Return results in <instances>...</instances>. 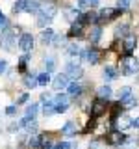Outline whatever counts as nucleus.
Masks as SVG:
<instances>
[{
	"mask_svg": "<svg viewBox=\"0 0 139 149\" xmlns=\"http://www.w3.org/2000/svg\"><path fill=\"white\" fill-rule=\"evenodd\" d=\"M4 24H6V19H4V15H2V11H0V28H2Z\"/></svg>",
	"mask_w": 139,
	"mask_h": 149,
	"instance_id": "obj_38",
	"label": "nucleus"
},
{
	"mask_svg": "<svg viewBox=\"0 0 139 149\" xmlns=\"http://www.w3.org/2000/svg\"><path fill=\"white\" fill-rule=\"evenodd\" d=\"M91 149H98V147H91Z\"/></svg>",
	"mask_w": 139,
	"mask_h": 149,
	"instance_id": "obj_40",
	"label": "nucleus"
},
{
	"mask_svg": "<svg viewBox=\"0 0 139 149\" xmlns=\"http://www.w3.org/2000/svg\"><path fill=\"white\" fill-rule=\"evenodd\" d=\"M32 47H34V37H32V34H22L19 37V49L22 52H30Z\"/></svg>",
	"mask_w": 139,
	"mask_h": 149,
	"instance_id": "obj_5",
	"label": "nucleus"
},
{
	"mask_svg": "<svg viewBox=\"0 0 139 149\" xmlns=\"http://www.w3.org/2000/svg\"><path fill=\"white\" fill-rule=\"evenodd\" d=\"M117 127L119 130H124V129H128V127H132V121H130V118H117Z\"/></svg>",
	"mask_w": 139,
	"mask_h": 149,
	"instance_id": "obj_18",
	"label": "nucleus"
},
{
	"mask_svg": "<svg viewBox=\"0 0 139 149\" xmlns=\"http://www.w3.org/2000/svg\"><path fill=\"white\" fill-rule=\"evenodd\" d=\"M28 101V93H22L21 97H19V104H22V102H26Z\"/></svg>",
	"mask_w": 139,
	"mask_h": 149,
	"instance_id": "obj_36",
	"label": "nucleus"
},
{
	"mask_svg": "<svg viewBox=\"0 0 139 149\" xmlns=\"http://www.w3.org/2000/svg\"><path fill=\"white\" fill-rule=\"evenodd\" d=\"M45 67H46V71H52V69L56 67V60H54V56H48V58H45Z\"/></svg>",
	"mask_w": 139,
	"mask_h": 149,
	"instance_id": "obj_25",
	"label": "nucleus"
},
{
	"mask_svg": "<svg viewBox=\"0 0 139 149\" xmlns=\"http://www.w3.org/2000/svg\"><path fill=\"white\" fill-rule=\"evenodd\" d=\"M4 69H6V62H4V60H0V74H2Z\"/></svg>",
	"mask_w": 139,
	"mask_h": 149,
	"instance_id": "obj_39",
	"label": "nucleus"
},
{
	"mask_svg": "<svg viewBox=\"0 0 139 149\" xmlns=\"http://www.w3.org/2000/svg\"><path fill=\"white\" fill-rule=\"evenodd\" d=\"M24 84H26V88H35L39 82H37V78H34V77H26L24 78Z\"/></svg>",
	"mask_w": 139,
	"mask_h": 149,
	"instance_id": "obj_30",
	"label": "nucleus"
},
{
	"mask_svg": "<svg viewBox=\"0 0 139 149\" xmlns=\"http://www.w3.org/2000/svg\"><path fill=\"white\" fill-rule=\"evenodd\" d=\"M52 86H54V90H65V88L69 86V74L67 73H65V74H58V77L54 78Z\"/></svg>",
	"mask_w": 139,
	"mask_h": 149,
	"instance_id": "obj_9",
	"label": "nucleus"
},
{
	"mask_svg": "<svg viewBox=\"0 0 139 149\" xmlns=\"http://www.w3.org/2000/svg\"><path fill=\"white\" fill-rule=\"evenodd\" d=\"M100 34H102V30H100L98 26L91 28V32H89V39H91V43H96V41L100 39Z\"/></svg>",
	"mask_w": 139,
	"mask_h": 149,
	"instance_id": "obj_19",
	"label": "nucleus"
},
{
	"mask_svg": "<svg viewBox=\"0 0 139 149\" xmlns=\"http://www.w3.org/2000/svg\"><path fill=\"white\" fill-rule=\"evenodd\" d=\"M52 101H54L56 110H58L59 114H61V112H65V110L69 108V97H67V95H61V93H59V95H56Z\"/></svg>",
	"mask_w": 139,
	"mask_h": 149,
	"instance_id": "obj_7",
	"label": "nucleus"
},
{
	"mask_svg": "<svg viewBox=\"0 0 139 149\" xmlns=\"http://www.w3.org/2000/svg\"><path fill=\"white\" fill-rule=\"evenodd\" d=\"M67 52L72 54V56H78L82 50H80V47H78V45H69V47H67Z\"/></svg>",
	"mask_w": 139,
	"mask_h": 149,
	"instance_id": "obj_31",
	"label": "nucleus"
},
{
	"mask_svg": "<svg viewBox=\"0 0 139 149\" xmlns=\"http://www.w3.org/2000/svg\"><path fill=\"white\" fill-rule=\"evenodd\" d=\"M28 0H17L15 4H13V11L15 13H21V11H28Z\"/></svg>",
	"mask_w": 139,
	"mask_h": 149,
	"instance_id": "obj_14",
	"label": "nucleus"
},
{
	"mask_svg": "<svg viewBox=\"0 0 139 149\" xmlns=\"http://www.w3.org/2000/svg\"><path fill=\"white\" fill-rule=\"evenodd\" d=\"M63 134L65 136H74L76 134V123L74 121H67L65 127H63Z\"/></svg>",
	"mask_w": 139,
	"mask_h": 149,
	"instance_id": "obj_13",
	"label": "nucleus"
},
{
	"mask_svg": "<svg viewBox=\"0 0 139 149\" xmlns=\"http://www.w3.org/2000/svg\"><path fill=\"white\" fill-rule=\"evenodd\" d=\"M139 69V63L136 58H132V56H124L122 58V63H120V71L124 74H136Z\"/></svg>",
	"mask_w": 139,
	"mask_h": 149,
	"instance_id": "obj_1",
	"label": "nucleus"
},
{
	"mask_svg": "<svg viewBox=\"0 0 139 149\" xmlns=\"http://www.w3.org/2000/svg\"><path fill=\"white\" fill-rule=\"evenodd\" d=\"M67 74L71 78H74V80H76V78H80L82 74H83V69L78 65V60H76V62H71V63L67 65Z\"/></svg>",
	"mask_w": 139,
	"mask_h": 149,
	"instance_id": "obj_8",
	"label": "nucleus"
},
{
	"mask_svg": "<svg viewBox=\"0 0 139 149\" xmlns=\"http://www.w3.org/2000/svg\"><path fill=\"white\" fill-rule=\"evenodd\" d=\"M104 80H115L117 78V71H115V67H104Z\"/></svg>",
	"mask_w": 139,
	"mask_h": 149,
	"instance_id": "obj_17",
	"label": "nucleus"
},
{
	"mask_svg": "<svg viewBox=\"0 0 139 149\" xmlns=\"http://www.w3.org/2000/svg\"><path fill=\"white\" fill-rule=\"evenodd\" d=\"M120 104H122V108H132V106H136V99L132 95H128L124 99H120Z\"/></svg>",
	"mask_w": 139,
	"mask_h": 149,
	"instance_id": "obj_22",
	"label": "nucleus"
},
{
	"mask_svg": "<svg viewBox=\"0 0 139 149\" xmlns=\"http://www.w3.org/2000/svg\"><path fill=\"white\" fill-rule=\"evenodd\" d=\"M83 56H85V60H87L89 63H93V65L98 63V60H100V52H98L96 49H89L87 52H83Z\"/></svg>",
	"mask_w": 139,
	"mask_h": 149,
	"instance_id": "obj_12",
	"label": "nucleus"
},
{
	"mask_svg": "<svg viewBox=\"0 0 139 149\" xmlns=\"http://www.w3.org/2000/svg\"><path fill=\"white\" fill-rule=\"evenodd\" d=\"M98 97H102V99H108V97H111V88L109 86L98 88Z\"/></svg>",
	"mask_w": 139,
	"mask_h": 149,
	"instance_id": "obj_24",
	"label": "nucleus"
},
{
	"mask_svg": "<svg viewBox=\"0 0 139 149\" xmlns=\"http://www.w3.org/2000/svg\"><path fill=\"white\" fill-rule=\"evenodd\" d=\"M128 34H130V32H128V24H119L117 30H115V36H117V37H126Z\"/></svg>",
	"mask_w": 139,
	"mask_h": 149,
	"instance_id": "obj_23",
	"label": "nucleus"
},
{
	"mask_svg": "<svg viewBox=\"0 0 139 149\" xmlns=\"http://www.w3.org/2000/svg\"><path fill=\"white\" fill-rule=\"evenodd\" d=\"M78 4H80L82 8H95L96 4H98V0H80Z\"/></svg>",
	"mask_w": 139,
	"mask_h": 149,
	"instance_id": "obj_28",
	"label": "nucleus"
},
{
	"mask_svg": "<svg viewBox=\"0 0 139 149\" xmlns=\"http://www.w3.org/2000/svg\"><path fill=\"white\" fill-rule=\"evenodd\" d=\"M37 108H39L37 104H30V106L26 108V116H30V118H35V114H37Z\"/></svg>",
	"mask_w": 139,
	"mask_h": 149,
	"instance_id": "obj_32",
	"label": "nucleus"
},
{
	"mask_svg": "<svg viewBox=\"0 0 139 149\" xmlns=\"http://www.w3.org/2000/svg\"><path fill=\"white\" fill-rule=\"evenodd\" d=\"M76 146L74 143H71V142H61V143H56L54 146V149H74Z\"/></svg>",
	"mask_w": 139,
	"mask_h": 149,
	"instance_id": "obj_29",
	"label": "nucleus"
},
{
	"mask_svg": "<svg viewBox=\"0 0 139 149\" xmlns=\"http://www.w3.org/2000/svg\"><path fill=\"white\" fill-rule=\"evenodd\" d=\"M15 110H17V108L11 104V106H8V108H6V114H8V116H13V114H15Z\"/></svg>",
	"mask_w": 139,
	"mask_h": 149,
	"instance_id": "obj_35",
	"label": "nucleus"
},
{
	"mask_svg": "<svg viewBox=\"0 0 139 149\" xmlns=\"http://www.w3.org/2000/svg\"><path fill=\"white\" fill-rule=\"evenodd\" d=\"M126 140V136H124L122 132L117 129V130H109L108 134H106V143H109V146H115V147H119L120 143Z\"/></svg>",
	"mask_w": 139,
	"mask_h": 149,
	"instance_id": "obj_2",
	"label": "nucleus"
},
{
	"mask_svg": "<svg viewBox=\"0 0 139 149\" xmlns=\"http://www.w3.org/2000/svg\"><path fill=\"white\" fill-rule=\"evenodd\" d=\"M130 6V0H119V9H124Z\"/></svg>",
	"mask_w": 139,
	"mask_h": 149,
	"instance_id": "obj_34",
	"label": "nucleus"
},
{
	"mask_svg": "<svg viewBox=\"0 0 139 149\" xmlns=\"http://www.w3.org/2000/svg\"><path fill=\"white\" fill-rule=\"evenodd\" d=\"M67 90H69V95H82V90L83 88L80 86V84H76V82H72V84H69L67 86Z\"/></svg>",
	"mask_w": 139,
	"mask_h": 149,
	"instance_id": "obj_16",
	"label": "nucleus"
},
{
	"mask_svg": "<svg viewBox=\"0 0 139 149\" xmlns=\"http://www.w3.org/2000/svg\"><path fill=\"white\" fill-rule=\"evenodd\" d=\"M119 13H120V11H119L117 8H104V9H100V13H98V21H100V22L111 21V19H115Z\"/></svg>",
	"mask_w": 139,
	"mask_h": 149,
	"instance_id": "obj_6",
	"label": "nucleus"
},
{
	"mask_svg": "<svg viewBox=\"0 0 139 149\" xmlns=\"http://www.w3.org/2000/svg\"><path fill=\"white\" fill-rule=\"evenodd\" d=\"M136 146H137V142H136V138H126L122 143H120V149H136Z\"/></svg>",
	"mask_w": 139,
	"mask_h": 149,
	"instance_id": "obj_20",
	"label": "nucleus"
},
{
	"mask_svg": "<svg viewBox=\"0 0 139 149\" xmlns=\"http://www.w3.org/2000/svg\"><path fill=\"white\" fill-rule=\"evenodd\" d=\"M37 82H39L41 86H46V84L50 82V74L48 73H41L39 77H37Z\"/></svg>",
	"mask_w": 139,
	"mask_h": 149,
	"instance_id": "obj_26",
	"label": "nucleus"
},
{
	"mask_svg": "<svg viewBox=\"0 0 139 149\" xmlns=\"http://www.w3.org/2000/svg\"><path fill=\"white\" fill-rule=\"evenodd\" d=\"M15 43H17V39H15L11 30H6L2 34V37H0V47H4L6 50H13V45Z\"/></svg>",
	"mask_w": 139,
	"mask_h": 149,
	"instance_id": "obj_4",
	"label": "nucleus"
},
{
	"mask_svg": "<svg viewBox=\"0 0 139 149\" xmlns=\"http://www.w3.org/2000/svg\"><path fill=\"white\" fill-rule=\"evenodd\" d=\"M52 39H54V30L46 28V30L41 32V41H43V43H52Z\"/></svg>",
	"mask_w": 139,
	"mask_h": 149,
	"instance_id": "obj_15",
	"label": "nucleus"
},
{
	"mask_svg": "<svg viewBox=\"0 0 139 149\" xmlns=\"http://www.w3.org/2000/svg\"><path fill=\"white\" fill-rule=\"evenodd\" d=\"M28 62V56H22L21 60H19V71H24V65Z\"/></svg>",
	"mask_w": 139,
	"mask_h": 149,
	"instance_id": "obj_33",
	"label": "nucleus"
},
{
	"mask_svg": "<svg viewBox=\"0 0 139 149\" xmlns=\"http://www.w3.org/2000/svg\"><path fill=\"white\" fill-rule=\"evenodd\" d=\"M128 95H132V88H130V86L120 88V91H119V101L124 99V97H128Z\"/></svg>",
	"mask_w": 139,
	"mask_h": 149,
	"instance_id": "obj_27",
	"label": "nucleus"
},
{
	"mask_svg": "<svg viewBox=\"0 0 139 149\" xmlns=\"http://www.w3.org/2000/svg\"><path fill=\"white\" fill-rule=\"evenodd\" d=\"M56 4H52V2H46V4H43V6L39 8V13L41 15H45V17H48V19H52L54 15H56Z\"/></svg>",
	"mask_w": 139,
	"mask_h": 149,
	"instance_id": "obj_11",
	"label": "nucleus"
},
{
	"mask_svg": "<svg viewBox=\"0 0 139 149\" xmlns=\"http://www.w3.org/2000/svg\"><path fill=\"white\" fill-rule=\"evenodd\" d=\"M132 127H136V129H139V118H136V119H132Z\"/></svg>",
	"mask_w": 139,
	"mask_h": 149,
	"instance_id": "obj_37",
	"label": "nucleus"
},
{
	"mask_svg": "<svg viewBox=\"0 0 139 149\" xmlns=\"http://www.w3.org/2000/svg\"><path fill=\"white\" fill-rule=\"evenodd\" d=\"M106 108H108V102H106V99H96V101H93V104H91V116L93 118H100L102 114L106 112Z\"/></svg>",
	"mask_w": 139,
	"mask_h": 149,
	"instance_id": "obj_3",
	"label": "nucleus"
},
{
	"mask_svg": "<svg viewBox=\"0 0 139 149\" xmlns=\"http://www.w3.org/2000/svg\"><path fill=\"white\" fill-rule=\"evenodd\" d=\"M136 49V36H132V34H128L126 37H124V43H122V50H124V54L130 56V52Z\"/></svg>",
	"mask_w": 139,
	"mask_h": 149,
	"instance_id": "obj_10",
	"label": "nucleus"
},
{
	"mask_svg": "<svg viewBox=\"0 0 139 149\" xmlns=\"http://www.w3.org/2000/svg\"><path fill=\"white\" fill-rule=\"evenodd\" d=\"M56 104H54V101H50V102H46L45 104V108H43V114L45 116H52V114H56Z\"/></svg>",
	"mask_w": 139,
	"mask_h": 149,
	"instance_id": "obj_21",
	"label": "nucleus"
}]
</instances>
